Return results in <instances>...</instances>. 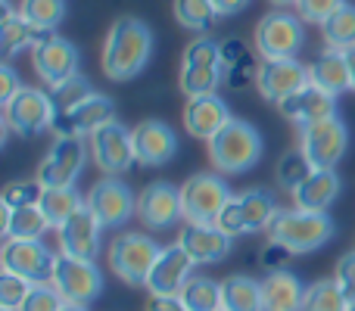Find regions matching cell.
Listing matches in <instances>:
<instances>
[{
	"mask_svg": "<svg viewBox=\"0 0 355 311\" xmlns=\"http://www.w3.org/2000/svg\"><path fill=\"white\" fill-rule=\"evenodd\" d=\"M153 56V31L135 16H122L110 25L103 37V75L110 81H131L147 69Z\"/></svg>",
	"mask_w": 355,
	"mask_h": 311,
	"instance_id": "6da1fadb",
	"label": "cell"
},
{
	"mask_svg": "<svg viewBox=\"0 0 355 311\" xmlns=\"http://www.w3.org/2000/svg\"><path fill=\"white\" fill-rule=\"evenodd\" d=\"M306 287L290 271H271L262 281V305L265 311H302Z\"/></svg>",
	"mask_w": 355,
	"mask_h": 311,
	"instance_id": "4316f807",
	"label": "cell"
},
{
	"mask_svg": "<svg viewBox=\"0 0 355 311\" xmlns=\"http://www.w3.org/2000/svg\"><path fill=\"white\" fill-rule=\"evenodd\" d=\"M178 296L190 311H221V283H215L212 277L193 274Z\"/></svg>",
	"mask_w": 355,
	"mask_h": 311,
	"instance_id": "d6a6232c",
	"label": "cell"
},
{
	"mask_svg": "<svg viewBox=\"0 0 355 311\" xmlns=\"http://www.w3.org/2000/svg\"><path fill=\"white\" fill-rule=\"evenodd\" d=\"M309 81L321 91H327L331 97H340V94L352 91V78H349V62H346L343 50H321L318 60L309 66Z\"/></svg>",
	"mask_w": 355,
	"mask_h": 311,
	"instance_id": "484cf974",
	"label": "cell"
},
{
	"mask_svg": "<svg viewBox=\"0 0 355 311\" xmlns=\"http://www.w3.org/2000/svg\"><path fill=\"white\" fill-rule=\"evenodd\" d=\"M275 6H296V0H271Z\"/></svg>",
	"mask_w": 355,
	"mask_h": 311,
	"instance_id": "db71d44e",
	"label": "cell"
},
{
	"mask_svg": "<svg viewBox=\"0 0 355 311\" xmlns=\"http://www.w3.org/2000/svg\"><path fill=\"white\" fill-rule=\"evenodd\" d=\"M302 311H349V299L337 287V281H315L306 287Z\"/></svg>",
	"mask_w": 355,
	"mask_h": 311,
	"instance_id": "8d00e7d4",
	"label": "cell"
},
{
	"mask_svg": "<svg viewBox=\"0 0 355 311\" xmlns=\"http://www.w3.org/2000/svg\"><path fill=\"white\" fill-rule=\"evenodd\" d=\"M343 181H340L337 168H315L300 187L293 190V206L306 208V212H327L337 202Z\"/></svg>",
	"mask_w": 355,
	"mask_h": 311,
	"instance_id": "d4e9b609",
	"label": "cell"
},
{
	"mask_svg": "<svg viewBox=\"0 0 355 311\" xmlns=\"http://www.w3.org/2000/svg\"><path fill=\"white\" fill-rule=\"evenodd\" d=\"M41 193H44V184L37 181H12L3 187V208H22V206H37L41 202Z\"/></svg>",
	"mask_w": 355,
	"mask_h": 311,
	"instance_id": "60d3db41",
	"label": "cell"
},
{
	"mask_svg": "<svg viewBox=\"0 0 355 311\" xmlns=\"http://www.w3.org/2000/svg\"><path fill=\"white\" fill-rule=\"evenodd\" d=\"M53 283L60 290V296L75 305H91L100 293H103V274L94 262L87 258H72V256H56L53 268Z\"/></svg>",
	"mask_w": 355,
	"mask_h": 311,
	"instance_id": "8fae6325",
	"label": "cell"
},
{
	"mask_svg": "<svg viewBox=\"0 0 355 311\" xmlns=\"http://www.w3.org/2000/svg\"><path fill=\"white\" fill-rule=\"evenodd\" d=\"M131 141H135V159L147 168H159L168 165L178 156V137L159 118H147L137 128H131Z\"/></svg>",
	"mask_w": 355,
	"mask_h": 311,
	"instance_id": "44dd1931",
	"label": "cell"
},
{
	"mask_svg": "<svg viewBox=\"0 0 355 311\" xmlns=\"http://www.w3.org/2000/svg\"><path fill=\"white\" fill-rule=\"evenodd\" d=\"M349 311H355V302H349Z\"/></svg>",
	"mask_w": 355,
	"mask_h": 311,
	"instance_id": "11a10c76",
	"label": "cell"
},
{
	"mask_svg": "<svg viewBox=\"0 0 355 311\" xmlns=\"http://www.w3.org/2000/svg\"><path fill=\"white\" fill-rule=\"evenodd\" d=\"M250 3L252 0H212V6H215L218 16H237V12H243Z\"/></svg>",
	"mask_w": 355,
	"mask_h": 311,
	"instance_id": "f907efd6",
	"label": "cell"
},
{
	"mask_svg": "<svg viewBox=\"0 0 355 311\" xmlns=\"http://www.w3.org/2000/svg\"><path fill=\"white\" fill-rule=\"evenodd\" d=\"M268 240L287 246L293 256H306L327 246L337 233V224L327 212H306V208H281L268 224Z\"/></svg>",
	"mask_w": 355,
	"mask_h": 311,
	"instance_id": "3957f363",
	"label": "cell"
},
{
	"mask_svg": "<svg viewBox=\"0 0 355 311\" xmlns=\"http://www.w3.org/2000/svg\"><path fill=\"white\" fill-rule=\"evenodd\" d=\"M225 81V62H221V44L212 37H193L181 53V72L178 87L184 97H206L215 94Z\"/></svg>",
	"mask_w": 355,
	"mask_h": 311,
	"instance_id": "277c9868",
	"label": "cell"
},
{
	"mask_svg": "<svg viewBox=\"0 0 355 311\" xmlns=\"http://www.w3.org/2000/svg\"><path fill=\"white\" fill-rule=\"evenodd\" d=\"M31 290H35V283H31V281L12 274V271H3V274H0V308L19 311V308H22V302L28 299Z\"/></svg>",
	"mask_w": 355,
	"mask_h": 311,
	"instance_id": "ab89813d",
	"label": "cell"
},
{
	"mask_svg": "<svg viewBox=\"0 0 355 311\" xmlns=\"http://www.w3.org/2000/svg\"><path fill=\"white\" fill-rule=\"evenodd\" d=\"M91 94H94L91 81L78 72L75 78H69V81H62L60 87H53V91H50V97H53V103H56V112H66V109H72L75 103L87 100Z\"/></svg>",
	"mask_w": 355,
	"mask_h": 311,
	"instance_id": "f35d334b",
	"label": "cell"
},
{
	"mask_svg": "<svg viewBox=\"0 0 355 311\" xmlns=\"http://www.w3.org/2000/svg\"><path fill=\"white\" fill-rule=\"evenodd\" d=\"M343 3L346 0H296V16H300L302 22L324 25Z\"/></svg>",
	"mask_w": 355,
	"mask_h": 311,
	"instance_id": "7bdbcfd3",
	"label": "cell"
},
{
	"mask_svg": "<svg viewBox=\"0 0 355 311\" xmlns=\"http://www.w3.org/2000/svg\"><path fill=\"white\" fill-rule=\"evenodd\" d=\"M106 227L97 221V215L91 212L87 206H81L72 218L66 221L62 227H56V240H60V252L72 258H94L100 256V237H103Z\"/></svg>",
	"mask_w": 355,
	"mask_h": 311,
	"instance_id": "d6986e66",
	"label": "cell"
},
{
	"mask_svg": "<svg viewBox=\"0 0 355 311\" xmlns=\"http://www.w3.org/2000/svg\"><path fill=\"white\" fill-rule=\"evenodd\" d=\"M178 246L193 258L196 265H218L231 256L234 240L215 224H184L178 231Z\"/></svg>",
	"mask_w": 355,
	"mask_h": 311,
	"instance_id": "7402d4cb",
	"label": "cell"
},
{
	"mask_svg": "<svg viewBox=\"0 0 355 311\" xmlns=\"http://www.w3.org/2000/svg\"><path fill=\"white\" fill-rule=\"evenodd\" d=\"M193 268H196V262L178 243L162 246V252H159V258H156L144 290H147L150 296H178L184 290V283L193 277Z\"/></svg>",
	"mask_w": 355,
	"mask_h": 311,
	"instance_id": "ffe728a7",
	"label": "cell"
},
{
	"mask_svg": "<svg viewBox=\"0 0 355 311\" xmlns=\"http://www.w3.org/2000/svg\"><path fill=\"white\" fill-rule=\"evenodd\" d=\"M300 150L312 162V168H337L349 150V128L340 116L300 128Z\"/></svg>",
	"mask_w": 355,
	"mask_h": 311,
	"instance_id": "9c48e42d",
	"label": "cell"
},
{
	"mask_svg": "<svg viewBox=\"0 0 355 311\" xmlns=\"http://www.w3.org/2000/svg\"><path fill=\"white\" fill-rule=\"evenodd\" d=\"M60 311H87V305H75V302H66Z\"/></svg>",
	"mask_w": 355,
	"mask_h": 311,
	"instance_id": "f5cc1de1",
	"label": "cell"
},
{
	"mask_svg": "<svg viewBox=\"0 0 355 311\" xmlns=\"http://www.w3.org/2000/svg\"><path fill=\"white\" fill-rule=\"evenodd\" d=\"M306 85L309 66H302L296 56H290V60H262L256 66V87L268 103H284Z\"/></svg>",
	"mask_w": 355,
	"mask_h": 311,
	"instance_id": "e0dca14e",
	"label": "cell"
},
{
	"mask_svg": "<svg viewBox=\"0 0 355 311\" xmlns=\"http://www.w3.org/2000/svg\"><path fill=\"white\" fill-rule=\"evenodd\" d=\"M19 12L37 31H53L66 19V0H22Z\"/></svg>",
	"mask_w": 355,
	"mask_h": 311,
	"instance_id": "d590c367",
	"label": "cell"
},
{
	"mask_svg": "<svg viewBox=\"0 0 355 311\" xmlns=\"http://www.w3.org/2000/svg\"><path fill=\"white\" fill-rule=\"evenodd\" d=\"M81 206H85V199L78 196L75 187H44L41 202H37V208L44 212V218H47V224L53 231L66 224Z\"/></svg>",
	"mask_w": 355,
	"mask_h": 311,
	"instance_id": "1f68e13d",
	"label": "cell"
},
{
	"mask_svg": "<svg viewBox=\"0 0 355 311\" xmlns=\"http://www.w3.org/2000/svg\"><path fill=\"white\" fill-rule=\"evenodd\" d=\"M110 122H116V103L106 94L94 91L87 100L75 103L72 109L56 112L53 134L56 137H91L94 131H100Z\"/></svg>",
	"mask_w": 355,
	"mask_h": 311,
	"instance_id": "2e32d148",
	"label": "cell"
},
{
	"mask_svg": "<svg viewBox=\"0 0 355 311\" xmlns=\"http://www.w3.org/2000/svg\"><path fill=\"white\" fill-rule=\"evenodd\" d=\"M343 53H346V62H349V78H352V91H355V47L343 50Z\"/></svg>",
	"mask_w": 355,
	"mask_h": 311,
	"instance_id": "816d5d0a",
	"label": "cell"
},
{
	"mask_svg": "<svg viewBox=\"0 0 355 311\" xmlns=\"http://www.w3.org/2000/svg\"><path fill=\"white\" fill-rule=\"evenodd\" d=\"M321 35H324V44L334 50H349L355 47V6L343 3L324 25H321Z\"/></svg>",
	"mask_w": 355,
	"mask_h": 311,
	"instance_id": "e575fe53",
	"label": "cell"
},
{
	"mask_svg": "<svg viewBox=\"0 0 355 311\" xmlns=\"http://www.w3.org/2000/svg\"><path fill=\"white\" fill-rule=\"evenodd\" d=\"M162 246L147 233H119L106 249L110 271L128 287H147V277L159 258Z\"/></svg>",
	"mask_w": 355,
	"mask_h": 311,
	"instance_id": "5b68a950",
	"label": "cell"
},
{
	"mask_svg": "<svg viewBox=\"0 0 355 311\" xmlns=\"http://www.w3.org/2000/svg\"><path fill=\"white\" fill-rule=\"evenodd\" d=\"M252 44H256V53L262 60H290L302 50L306 44V28H302V19L293 12H265L259 19L256 31H252Z\"/></svg>",
	"mask_w": 355,
	"mask_h": 311,
	"instance_id": "ba28073f",
	"label": "cell"
},
{
	"mask_svg": "<svg viewBox=\"0 0 355 311\" xmlns=\"http://www.w3.org/2000/svg\"><path fill=\"white\" fill-rule=\"evenodd\" d=\"M31 66H35L37 78L53 91L62 81L78 75V47L66 37H60L56 31H44L31 47Z\"/></svg>",
	"mask_w": 355,
	"mask_h": 311,
	"instance_id": "30bf717a",
	"label": "cell"
},
{
	"mask_svg": "<svg viewBox=\"0 0 355 311\" xmlns=\"http://www.w3.org/2000/svg\"><path fill=\"white\" fill-rule=\"evenodd\" d=\"M334 281H337V287L343 290L346 299L355 302V252L340 256L337 268H334Z\"/></svg>",
	"mask_w": 355,
	"mask_h": 311,
	"instance_id": "f6af8a7d",
	"label": "cell"
},
{
	"mask_svg": "<svg viewBox=\"0 0 355 311\" xmlns=\"http://www.w3.org/2000/svg\"><path fill=\"white\" fill-rule=\"evenodd\" d=\"M62 305H66V299L53 283H35V290L28 293V299L22 302L19 311H60Z\"/></svg>",
	"mask_w": 355,
	"mask_h": 311,
	"instance_id": "b9f144b4",
	"label": "cell"
},
{
	"mask_svg": "<svg viewBox=\"0 0 355 311\" xmlns=\"http://www.w3.org/2000/svg\"><path fill=\"white\" fill-rule=\"evenodd\" d=\"M231 199L234 193L225 175H218V171H200L181 184V212L184 221H190V224H215V218Z\"/></svg>",
	"mask_w": 355,
	"mask_h": 311,
	"instance_id": "8992f818",
	"label": "cell"
},
{
	"mask_svg": "<svg viewBox=\"0 0 355 311\" xmlns=\"http://www.w3.org/2000/svg\"><path fill=\"white\" fill-rule=\"evenodd\" d=\"M137 218L150 227V231H168L175 221L184 218L181 212V187L168 181L147 184L137 196Z\"/></svg>",
	"mask_w": 355,
	"mask_h": 311,
	"instance_id": "ac0fdd59",
	"label": "cell"
},
{
	"mask_svg": "<svg viewBox=\"0 0 355 311\" xmlns=\"http://www.w3.org/2000/svg\"><path fill=\"white\" fill-rule=\"evenodd\" d=\"M87 147H91V159L106 177H119L137 162L135 159V141H131V131L122 122H110L100 131H94L87 137Z\"/></svg>",
	"mask_w": 355,
	"mask_h": 311,
	"instance_id": "7c38bea8",
	"label": "cell"
},
{
	"mask_svg": "<svg viewBox=\"0 0 355 311\" xmlns=\"http://www.w3.org/2000/svg\"><path fill=\"white\" fill-rule=\"evenodd\" d=\"M3 271L25 277L31 283H50L56 268V252H50L41 240H6L0 249Z\"/></svg>",
	"mask_w": 355,
	"mask_h": 311,
	"instance_id": "5bb4252c",
	"label": "cell"
},
{
	"mask_svg": "<svg viewBox=\"0 0 355 311\" xmlns=\"http://www.w3.org/2000/svg\"><path fill=\"white\" fill-rule=\"evenodd\" d=\"M87 150L81 137H56L53 147L37 165V181L44 187H75L81 168L87 162Z\"/></svg>",
	"mask_w": 355,
	"mask_h": 311,
	"instance_id": "4fadbf2b",
	"label": "cell"
},
{
	"mask_svg": "<svg viewBox=\"0 0 355 311\" xmlns=\"http://www.w3.org/2000/svg\"><path fill=\"white\" fill-rule=\"evenodd\" d=\"M47 231H50V224L37 206L3 208V237L6 240H41Z\"/></svg>",
	"mask_w": 355,
	"mask_h": 311,
	"instance_id": "4dcf8cb0",
	"label": "cell"
},
{
	"mask_svg": "<svg viewBox=\"0 0 355 311\" xmlns=\"http://www.w3.org/2000/svg\"><path fill=\"white\" fill-rule=\"evenodd\" d=\"M237 206H240V218H243L246 233L268 231V224L275 221V215L281 212V208H277L275 193H271V190H265V187L243 190V193L237 196Z\"/></svg>",
	"mask_w": 355,
	"mask_h": 311,
	"instance_id": "83f0119b",
	"label": "cell"
},
{
	"mask_svg": "<svg viewBox=\"0 0 355 311\" xmlns=\"http://www.w3.org/2000/svg\"><path fill=\"white\" fill-rule=\"evenodd\" d=\"M312 162L306 159V153H302L300 147L296 150H287V153L281 156V162H277V171H275V177H277V184H281L284 190H290L293 193L296 187H300L302 181H306L309 175H312Z\"/></svg>",
	"mask_w": 355,
	"mask_h": 311,
	"instance_id": "74e56055",
	"label": "cell"
},
{
	"mask_svg": "<svg viewBox=\"0 0 355 311\" xmlns=\"http://www.w3.org/2000/svg\"><path fill=\"white\" fill-rule=\"evenodd\" d=\"M41 35L44 31H37L35 25L25 22L19 10H12L10 3L3 6V25H0V53H3V60H12L22 50H31Z\"/></svg>",
	"mask_w": 355,
	"mask_h": 311,
	"instance_id": "f1b7e54d",
	"label": "cell"
},
{
	"mask_svg": "<svg viewBox=\"0 0 355 311\" xmlns=\"http://www.w3.org/2000/svg\"><path fill=\"white\" fill-rule=\"evenodd\" d=\"M172 10L178 25L187 31H196V35H206L215 25V19H218L212 0H172Z\"/></svg>",
	"mask_w": 355,
	"mask_h": 311,
	"instance_id": "836d02e7",
	"label": "cell"
},
{
	"mask_svg": "<svg viewBox=\"0 0 355 311\" xmlns=\"http://www.w3.org/2000/svg\"><path fill=\"white\" fill-rule=\"evenodd\" d=\"M56 103L41 87H22L10 103H3V128L19 137H35L53 131Z\"/></svg>",
	"mask_w": 355,
	"mask_h": 311,
	"instance_id": "52a82bcc",
	"label": "cell"
},
{
	"mask_svg": "<svg viewBox=\"0 0 355 311\" xmlns=\"http://www.w3.org/2000/svg\"><path fill=\"white\" fill-rule=\"evenodd\" d=\"M265 153V141L256 125L243 118H231L218 134L209 141V162L218 175H246L256 168Z\"/></svg>",
	"mask_w": 355,
	"mask_h": 311,
	"instance_id": "7a4b0ae2",
	"label": "cell"
},
{
	"mask_svg": "<svg viewBox=\"0 0 355 311\" xmlns=\"http://www.w3.org/2000/svg\"><path fill=\"white\" fill-rule=\"evenodd\" d=\"M290 258H293V252L287 249V246L275 243V240H268V246H262V252H259V265H262L265 271H287Z\"/></svg>",
	"mask_w": 355,
	"mask_h": 311,
	"instance_id": "ee69618b",
	"label": "cell"
},
{
	"mask_svg": "<svg viewBox=\"0 0 355 311\" xmlns=\"http://www.w3.org/2000/svg\"><path fill=\"white\" fill-rule=\"evenodd\" d=\"M147 311H190L181 302V296H150Z\"/></svg>",
	"mask_w": 355,
	"mask_h": 311,
	"instance_id": "681fc988",
	"label": "cell"
},
{
	"mask_svg": "<svg viewBox=\"0 0 355 311\" xmlns=\"http://www.w3.org/2000/svg\"><path fill=\"white\" fill-rule=\"evenodd\" d=\"M215 227L218 231H225L227 237H243L246 233V227H243V218H240V206H237V196H234L231 202H227L225 208H221V215L215 218Z\"/></svg>",
	"mask_w": 355,
	"mask_h": 311,
	"instance_id": "bcb514c9",
	"label": "cell"
},
{
	"mask_svg": "<svg viewBox=\"0 0 355 311\" xmlns=\"http://www.w3.org/2000/svg\"><path fill=\"white\" fill-rule=\"evenodd\" d=\"M181 118H184V131H187L190 137L209 143L234 116L218 94H206V97H190Z\"/></svg>",
	"mask_w": 355,
	"mask_h": 311,
	"instance_id": "603a6c76",
	"label": "cell"
},
{
	"mask_svg": "<svg viewBox=\"0 0 355 311\" xmlns=\"http://www.w3.org/2000/svg\"><path fill=\"white\" fill-rule=\"evenodd\" d=\"M221 311H265L262 281L246 274H234L221 283Z\"/></svg>",
	"mask_w": 355,
	"mask_h": 311,
	"instance_id": "f546056e",
	"label": "cell"
},
{
	"mask_svg": "<svg viewBox=\"0 0 355 311\" xmlns=\"http://www.w3.org/2000/svg\"><path fill=\"white\" fill-rule=\"evenodd\" d=\"M22 87H25V85L19 81L16 69H12L10 62H3V66H0V103H10V100L16 97Z\"/></svg>",
	"mask_w": 355,
	"mask_h": 311,
	"instance_id": "c3c4849f",
	"label": "cell"
},
{
	"mask_svg": "<svg viewBox=\"0 0 355 311\" xmlns=\"http://www.w3.org/2000/svg\"><path fill=\"white\" fill-rule=\"evenodd\" d=\"M221 62H225V72L234 66H243V62H250V50H246L243 41H237V37H231V41L221 44Z\"/></svg>",
	"mask_w": 355,
	"mask_h": 311,
	"instance_id": "7dc6e473",
	"label": "cell"
},
{
	"mask_svg": "<svg viewBox=\"0 0 355 311\" xmlns=\"http://www.w3.org/2000/svg\"><path fill=\"white\" fill-rule=\"evenodd\" d=\"M281 116L287 122H293L296 128H306V125H315V122H324V118L337 116V97H331L327 91L315 87L309 81L302 91H296L293 97H287L284 103H277Z\"/></svg>",
	"mask_w": 355,
	"mask_h": 311,
	"instance_id": "cb8c5ba5",
	"label": "cell"
},
{
	"mask_svg": "<svg viewBox=\"0 0 355 311\" xmlns=\"http://www.w3.org/2000/svg\"><path fill=\"white\" fill-rule=\"evenodd\" d=\"M85 206L97 215L103 227H122L131 215H137V196L122 177H103L85 196Z\"/></svg>",
	"mask_w": 355,
	"mask_h": 311,
	"instance_id": "9a60e30c",
	"label": "cell"
},
{
	"mask_svg": "<svg viewBox=\"0 0 355 311\" xmlns=\"http://www.w3.org/2000/svg\"><path fill=\"white\" fill-rule=\"evenodd\" d=\"M0 311H6V308H0Z\"/></svg>",
	"mask_w": 355,
	"mask_h": 311,
	"instance_id": "9f6ffc18",
	"label": "cell"
}]
</instances>
